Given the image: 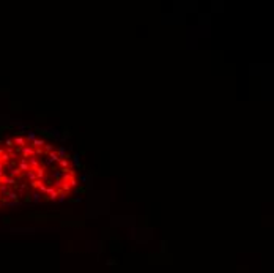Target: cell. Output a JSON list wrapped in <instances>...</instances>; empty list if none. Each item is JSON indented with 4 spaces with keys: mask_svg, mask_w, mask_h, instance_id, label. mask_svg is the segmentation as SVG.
I'll return each mask as SVG.
<instances>
[{
    "mask_svg": "<svg viewBox=\"0 0 274 273\" xmlns=\"http://www.w3.org/2000/svg\"><path fill=\"white\" fill-rule=\"evenodd\" d=\"M76 185L73 159L52 142L19 134L0 147V202L58 201Z\"/></svg>",
    "mask_w": 274,
    "mask_h": 273,
    "instance_id": "1",
    "label": "cell"
}]
</instances>
